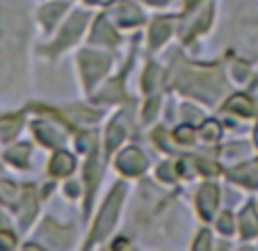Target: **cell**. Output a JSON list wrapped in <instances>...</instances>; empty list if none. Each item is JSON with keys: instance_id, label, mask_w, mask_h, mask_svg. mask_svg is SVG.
Returning a JSON list of instances; mask_svg holds the SVG:
<instances>
[{"instance_id": "16", "label": "cell", "mask_w": 258, "mask_h": 251, "mask_svg": "<svg viewBox=\"0 0 258 251\" xmlns=\"http://www.w3.org/2000/svg\"><path fill=\"white\" fill-rule=\"evenodd\" d=\"M158 80H160V69L158 67H149L144 76V89L146 92H153L158 87Z\"/></svg>"}, {"instance_id": "11", "label": "cell", "mask_w": 258, "mask_h": 251, "mask_svg": "<svg viewBox=\"0 0 258 251\" xmlns=\"http://www.w3.org/2000/svg\"><path fill=\"white\" fill-rule=\"evenodd\" d=\"M169 28H171L169 21L158 19L156 23H153V28H151V44H153V46H160L162 41L169 37Z\"/></svg>"}, {"instance_id": "6", "label": "cell", "mask_w": 258, "mask_h": 251, "mask_svg": "<svg viewBox=\"0 0 258 251\" xmlns=\"http://www.w3.org/2000/svg\"><path fill=\"white\" fill-rule=\"evenodd\" d=\"M226 110L231 112H238L240 116H251L253 114V103L249 96L244 94H238V96H231L229 103H226Z\"/></svg>"}, {"instance_id": "1", "label": "cell", "mask_w": 258, "mask_h": 251, "mask_svg": "<svg viewBox=\"0 0 258 251\" xmlns=\"http://www.w3.org/2000/svg\"><path fill=\"white\" fill-rule=\"evenodd\" d=\"M121 199H123V187L119 185V187L110 194V199L105 201V206H103L101 217H98V222H96V228H94L92 240H101V237L112 228L114 219H117V210H119V206H121Z\"/></svg>"}, {"instance_id": "26", "label": "cell", "mask_w": 258, "mask_h": 251, "mask_svg": "<svg viewBox=\"0 0 258 251\" xmlns=\"http://www.w3.org/2000/svg\"><path fill=\"white\" fill-rule=\"evenodd\" d=\"M0 190H3V192L7 194V201H16V187L12 183H0Z\"/></svg>"}, {"instance_id": "27", "label": "cell", "mask_w": 258, "mask_h": 251, "mask_svg": "<svg viewBox=\"0 0 258 251\" xmlns=\"http://www.w3.org/2000/svg\"><path fill=\"white\" fill-rule=\"evenodd\" d=\"M208 244H210V242H208V233H201V237H199V240H197L195 242V249H208Z\"/></svg>"}, {"instance_id": "30", "label": "cell", "mask_w": 258, "mask_h": 251, "mask_svg": "<svg viewBox=\"0 0 258 251\" xmlns=\"http://www.w3.org/2000/svg\"><path fill=\"white\" fill-rule=\"evenodd\" d=\"M253 137H256V146H258V126H256V133H253Z\"/></svg>"}, {"instance_id": "12", "label": "cell", "mask_w": 258, "mask_h": 251, "mask_svg": "<svg viewBox=\"0 0 258 251\" xmlns=\"http://www.w3.org/2000/svg\"><path fill=\"white\" fill-rule=\"evenodd\" d=\"M119 19H121V23L133 25V23H140L142 16H140V12H137V7L128 5V3H121V5H119Z\"/></svg>"}, {"instance_id": "18", "label": "cell", "mask_w": 258, "mask_h": 251, "mask_svg": "<svg viewBox=\"0 0 258 251\" xmlns=\"http://www.w3.org/2000/svg\"><path fill=\"white\" fill-rule=\"evenodd\" d=\"M251 171H253V164H244V167L233 171V176H235V180H242L247 185H256V178L251 176Z\"/></svg>"}, {"instance_id": "10", "label": "cell", "mask_w": 258, "mask_h": 251, "mask_svg": "<svg viewBox=\"0 0 258 251\" xmlns=\"http://www.w3.org/2000/svg\"><path fill=\"white\" fill-rule=\"evenodd\" d=\"M123 135H126V128H123L121 119L112 121L110 128H107V149L112 151L114 146H119V142H123Z\"/></svg>"}, {"instance_id": "4", "label": "cell", "mask_w": 258, "mask_h": 251, "mask_svg": "<svg viewBox=\"0 0 258 251\" xmlns=\"http://www.w3.org/2000/svg\"><path fill=\"white\" fill-rule=\"evenodd\" d=\"M217 197H219V192H217V187L215 185H204L201 187V192H199V210H201V217L204 219H210L215 215V206H217Z\"/></svg>"}, {"instance_id": "7", "label": "cell", "mask_w": 258, "mask_h": 251, "mask_svg": "<svg viewBox=\"0 0 258 251\" xmlns=\"http://www.w3.org/2000/svg\"><path fill=\"white\" fill-rule=\"evenodd\" d=\"M240 231L244 237H253L258 233V219L253 208H244V213L240 215Z\"/></svg>"}, {"instance_id": "14", "label": "cell", "mask_w": 258, "mask_h": 251, "mask_svg": "<svg viewBox=\"0 0 258 251\" xmlns=\"http://www.w3.org/2000/svg\"><path fill=\"white\" fill-rule=\"evenodd\" d=\"M28 155H30V146L28 144H19V146H14V149L7 151V160L14 162V164H25Z\"/></svg>"}, {"instance_id": "24", "label": "cell", "mask_w": 258, "mask_h": 251, "mask_svg": "<svg viewBox=\"0 0 258 251\" xmlns=\"http://www.w3.org/2000/svg\"><path fill=\"white\" fill-rule=\"evenodd\" d=\"M16 244V237L7 231H0V249H12Z\"/></svg>"}, {"instance_id": "13", "label": "cell", "mask_w": 258, "mask_h": 251, "mask_svg": "<svg viewBox=\"0 0 258 251\" xmlns=\"http://www.w3.org/2000/svg\"><path fill=\"white\" fill-rule=\"evenodd\" d=\"M19 128H21L19 119H16V116H7V119L0 121V137H3V140H12V137L19 133Z\"/></svg>"}, {"instance_id": "31", "label": "cell", "mask_w": 258, "mask_h": 251, "mask_svg": "<svg viewBox=\"0 0 258 251\" xmlns=\"http://www.w3.org/2000/svg\"><path fill=\"white\" fill-rule=\"evenodd\" d=\"M151 3H165V0H151Z\"/></svg>"}, {"instance_id": "2", "label": "cell", "mask_w": 258, "mask_h": 251, "mask_svg": "<svg viewBox=\"0 0 258 251\" xmlns=\"http://www.w3.org/2000/svg\"><path fill=\"white\" fill-rule=\"evenodd\" d=\"M80 64H83V73H85V80L87 85L96 82L98 76H103V71L107 69V57L105 55H98V53H83L80 55Z\"/></svg>"}, {"instance_id": "22", "label": "cell", "mask_w": 258, "mask_h": 251, "mask_svg": "<svg viewBox=\"0 0 258 251\" xmlns=\"http://www.w3.org/2000/svg\"><path fill=\"white\" fill-rule=\"evenodd\" d=\"M217 228H219L222 233H231V231H233V219H231V215H229V213L219 215V219H217Z\"/></svg>"}, {"instance_id": "5", "label": "cell", "mask_w": 258, "mask_h": 251, "mask_svg": "<svg viewBox=\"0 0 258 251\" xmlns=\"http://www.w3.org/2000/svg\"><path fill=\"white\" fill-rule=\"evenodd\" d=\"M73 167H76L73 155L67 153V151H59V153H55L53 162H50V174L53 176H69L73 171Z\"/></svg>"}, {"instance_id": "20", "label": "cell", "mask_w": 258, "mask_h": 251, "mask_svg": "<svg viewBox=\"0 0 258 251\" xmlns=\"http://www.w3.org/2000/svg\"><path fill=\"white\" fill-rule=\"evenodd\" d=\"M199 169V160H195V158H183L178 162V171L183 176H190V174H195V171Z\"/></svg>"}, {"instance_id": "28", "label": "cell", "mask_w": 258, "mask_h": 251, "mask_svg": "<svg viewBox=\"0 0 258 251\" xmlns=\"http://www.w3.org/2000/svg\"><path fill=\"white\" fill-rule=\"evenodd\" d=\"M158 112V101H151L149 103V110H144V119L149 121V119H153V114Z\"/></svg>"}, {"instance_id": "15", "label": "cell", "mask_w": 258, "mask_h": 251, "mask_svg": "<svg viewBox=\"0 0 258 251\" xmlns=\"http://www.w3.org/2000/svg\"><path fill=\"white\" fill-rule=\"evenodd\" d=\"M67 10V5H64V3H57V5H48V7H44V10H41V21H44L46 25H53V21L57 19L59 14H62V12Z\"/></svg>"}, {"instance_id": "3", "label": "cell", "mask_w": 258, "mask_h": 251, "mask_svg": "<svg viewBox=\"0 0 258 251\" xmlns=\"http://www.w3.org/2000/svg\"><path fill=\"white\" fill-rule=\"evenodd\" d=\"M117 164H119V169H121L123 174L135 176V174H142V171L146 169V158L142 155L140 149H128L119 155Z\"/></svg>"}, {"instance_id": "29", "label": "cell", "mask_w": 258, "mask_h": 251, "mask_svg": "<svg viewBox=\"0 0 258 251\" xmlns=\"http://www.w3.org/2000/svg\"><path fill=\"white\" fill-rule=\"evenodd\" d=\"M197 3H199V0H185V7L190 10V7H195V5H197Z\"/></svg>"}, {"instance_id": "19", "label": "cell", "mask_w": 258, "mask_h": 251, "mask_svg": "<svg viewBox=\"0 0 258 251\" xmlns=\"http://www.w3.org/2000/svg\"><path fill=\"white\" fill-rule=\"evenodd\" d=\"M110 30H107V23H105V19H101L96 23V34H94V41H105V44H110V41H114V37L112 34H107Z\"/></svg>"}, {"instance_id": "21", "label": "cell", "mask_w": 258, "mask_h": 251, "mask_svg": "<svg viewBox=\"0 0 258 251\" xmlns=\"http://www.w3.org/2000/svg\"><path fill=\"white\" fill-rule=\"evenodd\" d=\"M71 119H80V121H96L98 119V112H92V110H71L69 112Z\"/></svg>"}, {"instance_id": "23", "label": "cell", "mask_w": 258, "mask_h": 251, "mask_svg": "<svg viewBox=\"0 0 258 251\" xmlns=\"http://www.w3.org/2000/svg\"><path fill=\"white\" fill-rule=\"evenodd\" d=\"M192 135H195V131H192L190 126H180L178 131H176V140L183 142V144H190V142H192Z\"/></svg>"}, {"instance_id": "8", "label": "cell", "mask_w": 258, "mask_h": 251, "mask_svg": "<svg viewBox=\"0 0 258 251\" xmlns=\"http://www.w3.org/2000/svg\"><path fill=\"white\" fill-rule=\"evenodd\" d=\"M83 25H85V16H83V14H78L76 19L71 21V23L67 25V28H64V34L59 37V41H57V48H59V46H64V44H69L71 39L78 37V32L83 30Z\"/></svg>"}, {"instance_id": "9", "label": "cell", "mask_w": 258, "mask_h": 251, "mask_svg": "<svg viewBox=\"0 0 258 251\" xmlns=\"http://www.w3.org/2000/svg\"><path fill=\"white\" fill-rule=\"evenodd\" d=\"M34 133H37V137H39L44 144H59V142H62V135L48 123H37L34 126Z\"/></svg>"}, {"instance_id": "25", "label": "cell", "mask_w": 258, "mask_h": 251, "mask_svg": "<svg viewBox=\"0 0 258 251\" xmlns=\"http://www.w3.org/2000/svg\"><path fill=\"white\" fill-rule=\"evenodd\" d=\"M119 96H121V89H119V82H114V85H107L105 94H101L98 101H103V98H119Z\"/></svg>"}, {"instance_id": "17", "label": "cell", "mask_w": 258, "mask_h": 251, "mask_svg": "<svg viewBox=\"0 0 258 251\" xmlns=\"http://www.w3.org/2000/svg\"><path fill=\"white\" fill-rule=\"evenodd\" d=\"M201 137L208 142H215L219 140V123L217 121H206L204 128H201Z\"/></svg>"}]
</instances>
